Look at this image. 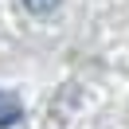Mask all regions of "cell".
Returning a JSON list of instances; mask_svg holds the SVG:
<instances>
[{"instance_id":"cell-1","label":"cell","mask_w":129,"mask_h":129,"mask_svg":"<svg viewBox=\"0 0 129 129\" xmlns=\"http://www.w3.org/2000/svg\"><path fill=\"white\" fill-rule=\"evenodd\" d=\"M24 117V106H20L16 94H8V90H0V129L16 125V121Z\"/></svg>"},{"instance_id":"cell-2","label":"cell","mask_w":129,"mask_h":129,"mask_svg":"<svg viewBox=\"0 0 129 129\" xmlns=\"http://www.w3.org/2000/svg\"><path fill=\"white\" fill-rule=\"evenodd\" d=\"M27 4V12H35V16H47V12H55L63 0H24Z\"/></svg>"}]
</instances>
